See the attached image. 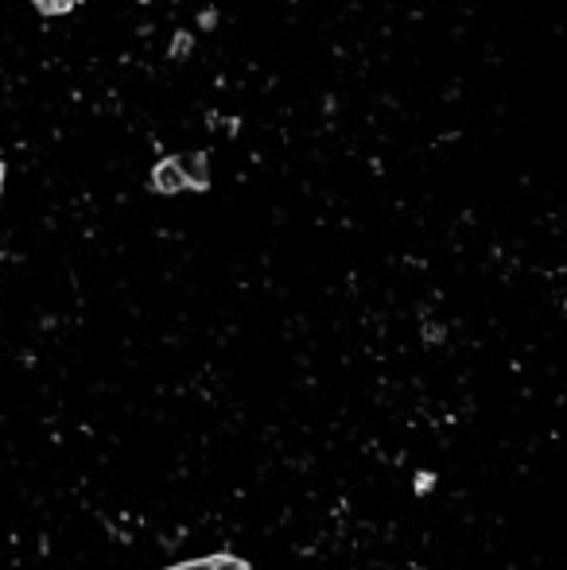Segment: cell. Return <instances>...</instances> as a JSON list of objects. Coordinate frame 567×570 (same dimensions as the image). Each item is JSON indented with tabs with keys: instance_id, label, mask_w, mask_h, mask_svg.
<instances>
[{
	"instance_id": "cell-5",
	"label": "cell",
	"mask_w": 567,
	"mask_h": 570,
	"mask_svg": "<svg viewBox=\"0 0 567 570\" xmlns=\"http://www.w3.org/2000/svg\"><path fill=\"white\" fill-rule=\"evenodd\" d=\"M4 182H9V171H4V164H0V202H4Z\"/></svg>"
},
{
	"instance_id": "cell-3",
	"label": "cell",
	"mask_w": 567,
	"mask_h": 570,
	"mask_svg": "<svg viewBox=\"0 0 567 570\" xmlns=\"http://www.w3.org/2000/svg\"><path fill=\"white\" fill-rule=\"evenodd\" d=\"M32 4L44 12V16H67V12L79 9V0H32Z\"/></svg>"
},
{
	"instance_id": "cell-4",
	"label": "cell",
	"mask_w": 567,
	"mask_h": 570,
	"mask_svg": "<svg viewBox=\"0 0 567 570\" xmlns=\"http://www.w3.org/2000/svg\"><path fill=\"white\" fill-rule=\"evenodd\" d=\"M194 47V35L191 32H179L175 35V44H172V59H184V55H191Z\"/></svg>"
},
{
	"instance_id": "cell-1",
	"label": "cell",
	"mask_w": 567,
	"mask_h": 570,
	"mask_svg": "<svg viewBox=\"0 0 567 570\" xmlns=\"http://www.w3.org/2000/svg\"><path fill=\"white\" fill-rule=\"evenodd\" d=\"M175 164H179V171H184V182L187 190H206L210 187V159L206 152H184V156H175Z\"/></svg>"
},
{
	"instance_id": "cell-2",
	"label": "cell",
	"mask_w": 567,
	"mask_h": 570,
	"mask_svg": "<svg viewBox=\"0 0 567 570\" xmlns=\"http://www.w3.org/2000/svg\"><path fill=\"white\" fill-rule=\"evenodd\" d=\"M152 190H156V194H179V190H187L184 171H179L175 159H160V164L152 167Z\"/></svg>"
}]
</instances>
